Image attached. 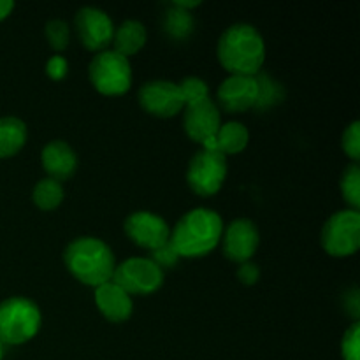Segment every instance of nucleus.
Wrapping results in <instances>:
<instances>
[{
	"instance_id": "f257e3e1",
	"label": "nucleus",
	"mask_w": 360,
	"mask_h": 360,
	"mask_svg": "<svg viewBox=\"0 0 360 360\" xmlns=\"http://www.w3.org/2000/svg\"><path fill=\"white\" fill-rule=\"evenodd\" d=\"M224 234V220L207 207H195L183 214L171 231L169 245L179 259H197L213 252Z\"/></svg>"
},
{
	"instance_id": "f03ea898",
	"label": "nucleus",
	"mask_w": 360,
	"mask_h": 360,
	"mask_svg": "<svg viewBox=\"0 0 360 360\" xmlns=\"http://www.w3.org/2000/svg\"><path fill=\"white\" fill-rule=\"evenodd\" d=\"M217 55L231 76H257L266 60V42L255 27L236 23L220 35Z\"/></svg>"
},
{
	"instance_id": "7ed1b4c3",
	"label": "nucleus",
	"mask_w": 360,
	"mask_h": 360,
	"mask_svg": "<svg viewBox=\"0 0 360 360\" xmlns=\"http://www.w3.org/2000/svg\"><path fill=\"white\" fill-rule=\"evenodd\" d=\"M63 262L77 281L95 288L111 281L116 267L111 248L90 236L70 241L63 252Z\"/></svg>"
},
{
	"instance_id": "20e7f679",
	"label": "nucleus",
	"mask_w": 360,
	"mask_h": 360,
	"mask_svg": "<svg viewBox=\"0 0 360 360\" xmlns=\"http://www.w3.org/2000/svg\"><path fill=\"white\" fill-rule=\"evenodd\" d=\"M41 309L27 297H9L0 302V343L23 345L41 329Z\"/></svg>"
},
{
	"instance_id": "39448f33",
	"label": "nucleus",
	"mask_w": 360,
	"mask_h": 360,
	"mask_svg": "<svg viewBox=\"0 0 360 360\" xmlns=\"http://www.w3.org/2000/svg\"><path fill=\"white\" fill-rule=\"evenodd\" d=\"M88 77L95 90L102 95L116 97L130 90L132 84V67L127 56L104 49L94 56L88 67Z\"/></svg>"
},
{
	"instance_id": "423d86ee",
	"label": "nucleus",
	"mask_w": 360,
	"mask_h": 360,
	"mask_svg": "<svg viewBox=\"0 0 360 360\" xmlns=\"http://www.w3.org/2000/svg\"><path fill=\"white\" fill-rule=\"evenodd\" d=\"M322 246L330 257H350L360 248V213L341 210L326 221L322 229Z\"/></svg>"
},
{
	"instance_id": "0eeeda50",
	"label": "nucleus",
	"mask_w": 360,
	"mask_h": 360,
	"mask_svg": "<svg viewBox=\"0 0 360 360\" xmlns=\"http://www.w3.org/2000/svg\"><path fill=\"white\" fill-rule=\"evenodd\" d=\"M111 281L129 295H150L164 285V271L151 259L134 257L115 267Z\"/></svg>"
},
{
	"instance_id": "6e6552de",
	"label": "nucleus",
	"mask_w": 360,
	"mask_h": 360,
	"mask_svg": "<svg viewBox=\"0 0 360 360\" xmlns=\"http://www.w3.org/2000/svg\"><path fill=\"white\" fill-rule=\"evenodd\" d=\"M227 178V158L220 151L200 150L186 169V183L202 197H211L224 186Z\"/></svg>"
},
{
	"instance_id": "1a4fd4ad",
	"label": "nucleus",
	"mask_w": 360,
	"mask_h": 360,
	"mask_svg": "<svg viewBox=\"0 0 360 360\" xmlns=\"http://www.w3.org/2000/svg\"><path fill=\"white\" fill-rule=\"evenodd\" d=\"M139 104L148 115L157 118H172L185 109L179 86L167 79L148 81L139 88Z\"/></svg>"
},
{
	"instance_id": "9d476101",
	"label": "nucleus",
	"mask_w": 360,
	"mask_h": 360,
	"mask_svg": "<svg viewBox=\"0 0 360 360\" xmlns=\"http://www.w3.org/2000/svg\"><path fill=\"white\" fill-rule=\"evenodd\" d=\"M221 125L220 109L213 101H204L199 104L186 105L185 116H183V127H185L186 136L195 143L202 144V150L217 151V137L218 129Z\"/></svg>"
},
{
	"instance_id": "9b49d317",
	"label": "nucleus",
	"mask_w": 360,
	"mask_h": 360,
	"mask_svg": "<svg viewBox=\"0 0 360 360\" xmlns=\"http://www.w3.org/2000/svg\"><path fill=\"white\" fill-rule=\"evenodd\" d=\"M123 231L129 236L130 241L151 252L167 245L171 238V229L167 221L151 211H136L127 217Z\"/></svg>"
},
{
	"instance_id": "f8f14e48",
	"label": "nucleus",
	"mask_w": 360,
	"mask_h": 360,
	"mask_svg": "<svg viewBox=\"0 0 360 360\" xmlns=\"http://www.w3.org/2000/svg\"><path fill=\"white\" fill-rule=\"evenodd\" d=\"M76 32L83 46L90 51H104L112 42L115 25L104 11L97 7H83L76 14Z\"/></svg>"
},
{
	"instance_id": "ddd939ff",
	"label": "nucleus",
	"mask_w": 360,
	"mask_h": 360,
	"mask_svg": "<svg viewBox=\"0 0 360 360\" xmlns=\"http://www.w3.org/2000/svg\"><path fill=\"white\" fill-rule=\"evenodd\" d=\"M224 253L232 262H250L260 243L257 225L248 218H238L224 231Z\"/></svg>"
},
{
	"instance_id": "4468645a",
	"label": "nucleus",
	"mask_w": 360,
	"mask_h": 360,
	"mask_svg": "<svg viewBox=\"0 0 360 360\" xmlns=\"http://www.w3.org/2000/svg\"><path fill=\"white\" fill-rule=\"evenodd\" d=\"M259 84L255 76H229L217 91L218 105L227 112H245L255 108Z\"/></svg>"
},
{
	"instance_id": "2eb2a0df",
	"label": "nucleus",
	"mask_w": 360,
	"mask_h": 360,
	"mask_svg": "<svg viewBox=\"0 0 360 360\" xmlns=\"http://www.w3.org/2000/svg\"><path fill=\"white\" fill-rule=\"evenodd\" d=\"M95 304L105 320L112 323H122L132 315V297L115 281L101 285L95 288Z\"/></svg>"
},
{
	"instance_id": "dca6fc26",
	"label": "nucleus",
	"mask_w": 360,
	"mask_h": 360,
	"mask_svg": "<svg viewBox=\"0 0 360 360\" xmlns=\"http://www.w3.org/2000/svg\"><path fill=\"white\" fill-rule=\"evenodd\" d=\"M41 162L48 178L55 179V181L69 179L77 167V157L74 150L65 141L60 139L51 141L42 148Z\"/></svg>"
},
{
	"instance_id": "f3484780",
	"label": "nucleus",
	"mask_w": 360,
	"mask_h": 360,
	"mask_svg": "<svg viewBox=\"0 0 360 360\" xmlns=\"http://www.w3.org/2000/svg\"><path fill=\"white\" fill-rule=\"evenodd\" d=\"M146 28H144L141 21L127 20L118 28H115V34H112V46H115V49L112 51L129 58L130 55H136V53L143 49V46L146 44Z\"/></svg>"
},
{
	"instance_id": "a211bd4d",
	"label": "nucleus",
	"mask_w": 360,
	"mask_h": 360,
	"mask_svg": "<svg viewBox=\"0 0 360 360\" xmlns=\"http://www.w3.org/2000/svg\"><path fill=\"white\" fill-rule=\"evenodd\" d=\"M27 143V125L20 118H0V158H11L20 153Z\"/></svg>"
},
{
	"instance_id": "6ab92c4d",
	"label": "nucleus",
	"mask_w": 360,
	"mask_h": 360,
	"mask_svg": "<svg viewBox=\"0 0 360 360\" xmlns=\"http://www.w3.org/2000/svg\"><path fill=\"white\" fill-rule=\"evenodd\" d=\"M250 132L243 123L229 122L225 125H220L218 129L214 143H217V151L221 155H236L241 153L248 146Z\"/></svg>"
},
{
	"instance_id": "aec40b11",
	"label": "nucleus",
	"mask_w": 360,
	"mask_h": 360,
	"mask_svg": "<svg viewBox=\"0 0 360 360\" xmlns=\"http://www.w3.org/2000/svg\"><path fill=\"white\" fill-rule=\"evenodd\" d=\"M32 200L42 211H53L62 204L63 186L60 181L51 178H44L32 190Z\"/></svg>"
},
{
	"instance_id": "412c9836",
	"label": "nucleus",
	"mask_w": 360,
	"mask_h": 360,
	"mask_svg": "<svg viewBox=\"0 0 360 360\" xmlns=\"http://www.w3.org/2000/svg\"><path fill=\"white\" fill-rule=\"evenodd\" d=\"M165 30L172 39H186L193 32L192 14L172 6L165 16Z\"/></svg>"
},
{
	"instance_id": "4be33fe9",
	"label": "nucleus",
	"mask_w": 360,
	"mask_h": 360,
	"mask_svg": "<svg viewBox=\"0 0 360 360\" xmlns=\"http://www.w3.org/2000/svg\"><path fill=\"white\" fill-rule=\"evenodd\" d=\"M343 199L352 206V210H357L360 206V169L357 164H352L345 169L340 181Z\"/></svg>"
},
{
	"instance_id": "5701e85b",
	"label": "nucleus",
	"mask_w": 360,
	"mask_h": 360,
	"mask_svg": "<svg viewBox=\"0 0 360 360\" xmlns=\"http://www.w3.org/2000/svg\"><path fill=\"white\" fill-rule=\"evenodd\" d=\"M178 86L179 91H181L183 101H185V108L186 105L199 104V102H204L210 98L207 83L200 79V77H185Z\"/></svg>"
},
{
	"instance_id": "b1692460",
	"label": "nucleus",
	"mask_w": 360,
	"mask_h": 360,
	"mask_svg": "<svg viewBox=\"0 0 360 360\" xmlns=\"http://www.w3.org/2000/svg\"><path fill=\"white\" fill-rule=\"evenodd\" d=\"M257 84H259V97H257L255 108H269V105L276 104L281 97L283 91L276 81L271 79L269 76H255Z\"/></svg>"
},
{
	"instance_id": "393cba45",
	"label": "nucleus",
	"mask_w": 360,
	"mask_h": 360,
	"mask_svg": "<svg viewBox=\"0 0 360 360\" xmlns=\"http://www.w3.org/2000/svg\"><path fill=\"white\" fill-rule=\"evenodd\" d=\"M46 39L48 44L51 46L55 51H63L70 42V28L65 21L62 20H51L46 23L44 28Z\"/></svg>"
},
{
	"instance_id": "a878e982",
	"label": "nucleus",
	"mask_w": 360,
	"mask_h": 360,
	"mask_svg": "<svg viewBox=\"0 0 360 360\" xmlns=\"http://www.w3.org/2000/svg\"><path fill=\"white\" fill-rule=\"evenodd\" d=\"M341 357L343 360H360V323H352L341 340Z\"/></svg>"
},
{
	"instance_id": "bb28decb",
	"label": "nucleus",
	"mask_w": 360,
	"mask_h": 360,
	"mask_svg": "<svg viewBox=\"0 0 360 360\" xmlns=\"http://www.w3.org/2000/svg\"><path fill=\"white\" fill-rule=\"evenodd\" d=\"M341 148L345 153L357 162L360 158V123L354 122L345 129L343 137H341Z\"/></svg>"
},
{
	"instance_id": "cd10ccee",
	"label": "nucleus",
	"mask_w": 360,
	"mask_h": 360,
	"mask_svg": "<svg viewBox=\"0 0 360 360\" xmlns=\"http://www.w3.org/2000/svg\"><path fill=\"white\" fill-rule=\"evenodd\" d=\"M67 70H69V63L63 56L55 55L48 60L46 63V74H48L49 79L60 81L67 76Z\"/></svg>"
},
{
	"instance_id": "c85d7f7f",
	"label": "nucleus",
	"mask_w": 360,
	"mask_h": 360,
	"mask_svg": "<svg viewBox=\"0 0 360 360\" xmlns=\"http://www.w3.org/2000/svg\"><path fill=\"white\" fill-rule=\"evenodd\" d=\"M153 260L155 264H157L158 267H172V266H176V262H178L179 260V257L176 255V252L174 250H172V246L169 245H165V246H162V248H158V250H155L153 252Z\"/></svg>"
},
{
	"instance_id": "c756f323",
	"label": "nucleus",
	"mask_w": 360,
	"mask_h": 360,
	"mask_svg": "<svg viewBox=\"0 0 360 360\" xmlns=\"http://www.w3.org/2000/svg\"><path fill=\"white\" fill-rule=\"evenodd\" d=\"M260 271L257 267V264L253 262H245L241 264V267L238 269V278L243 285H255L259 281Z\"/></svg>"
},
{
	"instance_id": "7c9ffc66",
	"label": "nucleus",
	"mask_w": 360,
	"mask_h": 360,
	"mask_svg": "<svg viewBox=\"0 0 360 360\" xmlns=\"http://www.w3.org/2000/svg\"><path fill=\"white\" fill-rule=\"evenodd\" d=\"M14 9V2L13 0H0V21L6 20Z\"/></svg>"
},
{
	"instance_id": "2f4dec72",
	"label": "nucleus",
	"mask_w": 360,
	"mask_h": 360,
	"mask_svg": "<svg viewBox=\"0 0 360 360\" xmlns=\"http://www.w3.org/2000/svg\"><path fill=\"white\" fill-rule=\"evenodd\" d=\"M347 306H348V309H350L352 315L357 319V316H359V294H357V290H355L354 294L350 295V301L347 302Z\"/></svg>"
},
{
	"instance_id": "473e14b6",
	"label": "nucleus",
	"mask_w": 360,
	"mask_h": 360,
	"mask_svg": "<svg viewBox=\"0 0 360 360\" xmlns=\"http://www.w3.org/2000/svg\"><path fill=\"white\" fill-rule=\"evenodd\" d=\"M172 6L178 7V9H183L188 13V9H193V7H199L200 2L199 0H193V2H179V0H176V2H172Z\"/></svg>"
},
{
	"instance_id": "72a5a7b5",
	"label": "nucleus",
	"mask_w": 360,
	"mask_h": 360,
	"mask_svg": "<svg viewBox=\"0 0 360 360\" xmlns=\"http://www.w3.org/2000/svg\"><path fill=\"white\" fill-rule=\"evenodd\" d=\"M2 359H4V345L0 343V360H2Z\"/></svg>"
}]
</instances>
